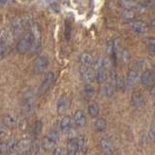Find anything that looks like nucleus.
<instances>
[{
    "label": "nucleus",
    "mask_w": 155,
    "mask_h": 155,
    "mask_svg": "<svg viewBox=\"0 0 155 155\" xmlns=\"http://www.w3.org/2000/svg\"><path fill=\"white\" fill-rule=\"evenodd\" d=\"M8 152H10L9 147H8V143H7V140H3V142L0 143V153L6 154Z\"/></svg>",
    "instance_id": "c756f323"
},
{
    "label": "nucleus",
    "mask_w": 155,
    "mask_h": 155,
    "mask_svg": "<svg viewBox=\"0 0 155 155\" xmlns=\"http://www.w3.org/2000/svg\"><path fill=\"white\" fill-rule=\"evenodd\" d=\"M6 126L4 124H0V137H2L5 134H6Z\"/></svg>",
    "instance_id": "72a5a7b5"
},
{
    "label": "nucleus",
    "mask_w": 155,
    "mask_h": 155,
    "mask_svg": "<svg viewBox=\"0 0 155 155\" xmlns=\"http://www.w3.org/2000/svg\"><path fill=\"white\" fill-rule=\"evenodd\" d=\"M71 126H72V118H71V116L69 115H66L64 116L61 121H60V129L62 132H68L70 129H71Z\"/></svg>",
    "instance_id": "6ab92c4d"
},
{
    "label": "nucleus",
    "mask_w": 155,
    "mask_h": 155,
    "mask_svg": "<svg viewBox=\"0 0 155 155\" xmlns=\"http://www.w3.org/2000/svg\"><path fill=\"white\" fill-rule=\"evenodd\" d=\"M21 155H22V154H21Z\"/></svg>",
    "instance_id": "c9c22d12"
},
{
    "label": "nucleus",
    "mask_w": 155,
    "mask_h": 155,
    "mask_svg": "<svg viewBox=\"0 0 155 155\" xmlns=\"http://www.w3.org/2000/svg\"><path fill=\"white\" fill-rule=\"evenodd\" d=\"M145 46H147V50L149 55L153 56L155 53V39L153 37H149L145 42Z\"/></svg>",
    "instance_id": "4be33fe9"
},
{
    "label": "nucleus",
    "mask_w": 155,
    "mask_h": 155,
    "mask_svg": "<svg viewBox=\"0 0 155 155\" xmlns=\"http://www.w3.org/2000/svg\"><path fill=\"white\" fill-rule=\"evenodd\" d=\"M140 82L145 87H152L154 82L153 73L150 70L144 71L142 75H140Z\"/></svg>",
    "instance_id": "9b49d317"
},
{
    "label": "nucleus",
    "mask_w": 155,
    "mask_h": 155,
    "mask_svg": "<svg viewBox=\"0 0 155 155\" xmlns=\"http://www.w3.org/2000/svg\"><path fill=\"white\" fill-rule=\"evenodd\" d=\"M16 119H15L12 115H10V114H7V115H5L4 116V118H3V124L6 126L7 128H13L16 126Z\"/></svg>",
    "instance_id": "b1692460"
},
{
    "label": "nucleus",
    "mask_w": 155,
    "mask_h": 155,
    "mask_svg": "<svg viewBox=\"0 0 155 155\" xmlns=\"http://www.w3.org/2000/svg\"><path fill=\"white\" fill-rule=\"evenodd\" d=\"M52 155H64V152H63V149L61 147H56L53 149Z\"/></svg>",
    "instance_id": "2f4dec72"
},
{
    "label": "nucleus",
    "mask_w": 155,
    "mask_h": 155,
    "mask_svg": "<svg viewBox=\"0 0 155 155\" xmlns=\"http://www.w3.org/2000/svg\"><path fill=\"white\" fill-rule=\"evenodd\" d=\"M13 28V31H14V33L15 34H18L19 32H21V30H22V27H23V23H22V21H19V19H15L14 21V22H13V26H12Z\"/></svg>",
    "instance_id": "cd10ccee"
},
{
    "label": "nucleus",
    "mask_w": 155,
    "mask_h": 155,
    "mask_svg": "<svg viewBox=\"0 0 155 155\" xmlns=\"http://www.w3.org/2000/svg\"><path fill=\"white\" fill-rule=\"evenodd\" d=\"M71 31H72V27H71V23L69 22V21H65V29H64V36L67 41L70 40L71 37Z\"/></svg>",
    "instance_id": "c85d7f7f"
},
{
    "label": "nucleus",
    "mask_w": 155,
    "mask_h": 155,
    "mask_svg": "<svg viewBox=\"0 0 155 155\" xmlns=\"http://www.w3.org/2000/svg\"><path fill=\"white\" fill-rule=\"evenodd\" d=\"M74 123L78 128H82L86 124V117L82 110H77L74 114Z\"/></svg>",
    "instance_id": "ddd939ff"
},
{
    "label": "nucleus",
    "mask_w": 155,
    "mask_h": 155,
    "mask_svg": "<svg viewBox=\"0 0 155 155\" xmlns=\"http://www.w3.org/2000/svg\"><path fill=\"white\" fill-rule=\"evenodd\" d=\"M43 130V122L41 120H37L35 123L33 125V128H32V134L34 136H38L42 132Z\"/></svg>",
    "instance_id": "bb28decb"
},
{
    "label": "nucleus",
    "mask_w": 155,
    "mask_h": 155,
    "mask_svg": "<svg viewBox=\"0 0 155 155\" xmlns=\"http://www.w3.org/2000/svg\"><path fill=\"white\" fill-rule=\"evenodd\" d=\"M84 147V140L81 138L70 139L67 143L66 155H76L77 152Z\"/></svg>",
    "instance_id": "20e7f679"
},
{
    "label": "nucleus",
    "mask_w": 155,
    "mask_h": 155,
    "mask_svg": "<svg viewBox=\"0 0 155 155\" xmlns=\"http://www.w3.org/2000/svg\"><path fill=\"white\" fill-rule=\"evenodd\" d=\"M107 128V121L103 117H99L95 120L94 122V129L97 132H103Z\"/></svg>",
    "instance_id": "412c9836"
},
{
    "label": "nucleus",
    "mask_w": 155,
    "mask_h": 155,
    "mask_svg": "<svg viewBox=\"0 0 155 155\" xmlns=\"http://www.w3.org/2000/svg\"><path fill=\"white\" fill-rule=\"evenodd\" d=\"M30 144L31 142L28 140L26 139H23L17 142V145H16V150H18V152L21 153H25L28 150H30Z\"/></svg>",
    "instance_id": "2eb2a0df"
},
{
    "label": "nucleus",
    "mask_w": 155,
    "mask_h": 155,
    "mask_svg": "<svg viewBox=\"0 0 155 155\" xmlns=\"http://www.w3.org/2000/svg\"><path fill=\"white\" fill-rule=\"evenodd\" d=\"M48 58L46 55H40L36 58L35 62L33 64V71L35 74H43L46 72L48 66Z\"/></svg>",
    "instance_id": "423d86ee"
},
{
    "label": "nucleus",
    "mask_w": 155,
    "mask_h": 155,
    "mask_svg": "<svg viewBox=\"0 0 155 155\" xmlns=\"http://www.w3.org/2000/svg\"><path fill=\"white\" fill-rule=\"evenodd\" d=\"M115 91V86H114V81H110L109 82L104 84L103 86V94L107 98H110L111 96L114 94Z\"/></svg>",
    "instance_id": "a211bd4d"
},
{
    "label": "nucleus",
    "mask_w": 155,
    "mask_h": 155,
    "mask_svg": "<svg viewBox=\"0 0 155 155\" xmlns=\"http://www.w3.org/2000/svg\"><path fill=\"white\" fill-rule=\"evenodd\" d=\"M139 80V73L137 70L131 69L128 74H127V81H126V84H128L130 86H133L137 84V81Z\"/></svg>",
    "instance_id": "f3484780"
},
{
    "label": "nucleus",
    "mask_w": 155,
    "mask_h": 155,
    "mask_svg": "<svg viewBox=\"0 0 155 155\" xmlns=\"http://www.w3.org/2000/svg\"><path fill=\"white\" fill-rule=\"evenodd\" d=\"M94 94H95L94 87L89 84H86L84 86V89H82V95H84V97L85 99H91L94 96Z\"/></svg>",
    "instance_id": "aec40b11"
},
{
    "label": "nucleus",
    "mask_w": 155,
    "mask_h": 155,
    "mask_svg": "<svg viewBox=\"0 0 155 155\" xmlns=\"http://www.w3.org/2000/svg\"><path fill=\"white\" fill-rule=\"evenodd\" d=\"M8 0H0V3L1 4H5V3H7Z\"/></svg>",
    "instance_id": "f704fd0d"
},
{
    "label": "nucleus",
    "mask_w": 155,
    "mask_h": 155,
    "mask_svg": "<svg viewBox=\"0 0 155 155\" xmlns=\"http://www.w3.org/2000/svg\"><path fill=\"white\" fill-rule=\"evenodd\" d=\"M34 105H35V102H34L32 92H26L22 98V111L25 114H32L34 110Z\"/></svg>",
    "instance_id": "39448f33"
},
{
    "label": "nucleus",
    "mask_w": 155,
    "mask_h": 155,
    "mask_svg": "<svg viewBox=\"0 0 155 155\" xmlns=\"http://www.w3.org/2000/svg\"><path fill=\"white\" fill-rule=\"evenodd\" d=\"M87 111H88L89 115L91 117H96L99 114V106L97 105L95 102L93 103H90L87 107Z\"/></svg>",
    "instance_id": "5701e85b"
},
{
    "label": "nucleus",
    "mask_w": 155,
    "mask_h": 155,
    "mask_svg": "<svg viewBox=\"0 0 155 155\" xmlns=\"http://www.w3.org/2000/svg\"><path fill=\"white\" fill-rule=\"evenodd\" d=\"M121 15H122V18L124 19H126V21H130L135 19V18H136V13L132 9H125L124 11L121 13Z\"/></svg>",
    "instance_id": "a878e982"
},
{
    "label": "nucleus",
    "mask_w": 155,
    "mask_h": 155,
    "mask_svg": "<svg viewBox=\"0 0 155 155\" xmlns=\"http://www.w3.org/2000/svg\"><path fill=\"white\" fill-rule=\"evenodd\" d=\"M68 107H69V100L66 96H61L57 101V105H56V110L58 114H63L67 110Z\"/></svg>",
    "instance_id": "4468645a"
},
{
    "label": "nucleus",
    "mask_w": 155,
    "mask_h": 155,
    "mask_svg": "<svg viewBox=\"0 0 155 155\" xmlns=\"http://www.w3.org/2000/svg\"><path fill=\"white\" fill-rule=\"evenodd\" d=\"M149 136H150V139H151V140H154V136H155V128H154V124H151V126H150Z\"/></svg>",
    "instance_id": "473e14b6"
},
{
    "label": "nucleus",
    "mask_w": 155,
    "mask_h": 155,
    "mask_svg": "<svg viewBox=\"0 0 155 155\" xmlns=\"http://www.w3.org/2000/svg\"><path fill=\"white\" fill-rule=\"evenodd\" d=\"M114 86L116 89L123 91L126 87V81H124V79L122 77H119V76H116L115 77V80H114Z\"/></svg>",
    "instance_id": "393cba45"
},
{
    "label": "nucleus",
    "mask_w": 155,
    "mask_h": 155,
    "mask_svg": "<svg viewBox=\"0 0 155 155\" xmlns=\"http://www.w3.org/2000/svg\"><path fill=\"white\" fill-rule=\"evenodd\" d=\"M80 67H91L92 63H93V57L91 54L87 52H84L80 56Z\"/></svg>",
    "instance_id": "dca6fc26"
},
{
    "label": "nucleus",
    "mask_w": 155,
    "mask_h": 155,
    "mask_svg": "<svg viewBox=\"0 0 155 155\" xmlns=\"http://www.w3.org/2000/svg\"><path fill=\"white\" fill-rule=\"evenodd\" d=\"M59 139V134L56 130H51L42 140V147L46 150H51L54 148V145Z\"/></svg>",
    "instance_id": "7ed1b4c3"
},
{
    "label": "nucleus",
    "mask_w": 155,
    "mask_h": 155,
    "mask_svg": "<svg viewBox=\"0 0 155 155\" xmlns=\"http://www.w3.org/2000/svg\"><path fill=\"white\" fill-rule=\"evenodd\" d=\"M80 73L82 81L86 84H89L94 80V72L90 67H80Z\"/></svg>",
    "instance_id": "1a4fd4ad"
},
{
    "label": "nucleus",
    "mask_w": 155,
    "mask_h": 155,
    "mask_svg": "<svg viewBox=\"0 0 155 155\" xmlns=\"http://www.w3.org/2000/svg\"><path fill=\"white\" fill-rule=\"evenodd\" d=\"M100 147L102 152L105 155H113L114 154V145L107 138H103L100 140Z\"/></svg>",
    "instance_id": "f8f14e48"
},
{
    "label": "nucleus",
    "mask_w": 155,
    "mask_h": 155,
    "mask_svg": "<svg viewBox=\"0 0 155 155\" xmlns=\"http://www.w3.org/2000/svg\"><path fill=\"white\" fill-rule=\"evenodd\" d=\"M34 38H35V34H34L33 31H29L24 34L18 43L17 46L18 51L21 53H25L29 51H31L34 43Z\"/></svg>",
    "instance_id": "f257e3e1"
},
{
    "label": "nucleus",
    "mask_w": 155,
    "mask_h": 155,
    "mask_svg": "<svg viewBox=\"0 0 155 155\" xmlns=\"http://www.w3.org/2000/svg\"><path fill=\"white\" fill-rule=\"evenodd\" d=\"M54 80H55L54 74H53L52 72H48L47 76L45 77V79H44V81H42L40 87H39V94H41V95L45 94L51 87L53 82H54Z\"/></svg>",
    "instance_id": "0eeeda50"
},
{
    "label": "nucleus",
    "mask_w": 155,
    "mask_h": 155,
    "mask_svg": "<svg viewBox=\"0 0 155 155\" xmlns=\"http://www.w3.org/2000/svg\"><path fill=\"white\" fill-rule=\"evenodd\" d=\"M96 81L99 84H104L108 80V71H107V61L105 59L99 60L96 64Z\"/></svg>",
    "instance_id": "f03ea898"
},
{
    "label": "nucleus",
    "mask_w": 155,
    "mask_h": 155,
    "mask_svg": "<svg viewBox=\"0 0 155 155\" xmlns=\"http://www.w3.org/2000/svg\"><path fill=\"white\" fill-rule=\"evenodd\" d=\"M129 27L132 31L138 33V34H143L147 33L148 31V25L147 23H145L144 21H131L129 23Z\"/></svg>",
    "instance_id": "6e6552de"
},
{
    "label": "nucleus",
    "mask_w": 155,
    "mask_h": 155,
    "mask_svg": "<svg viewBox=\"0 0 155 155\" xmlns=\"http://www.w3.org/2000/svg\"><path fill=\"white\" fill-rule=\"evenodd\" d=\"M119 53L121 54V57H122V60H123V61L127 62V61L129 60V58H130V54H129L128 51H126V50H122L121 51H119Z\"/></svg>",
    "instance_id": "7c9ffc66"
},
{
    "label": "nucleus",
    "mask_w": 155,
    "mask_h": 155,
    "mask_svg": "<svg viewBox=\"0 0 155 155\" xmlns=\"http://www.w3.org/2000/svg\"><path fill=\"white\" fill-rule=\"evenodd\" d=\"M131 104L137 109L143 108L145 104L144 96L140 92H134L132 96H131Z\"/></svg>",
    "instance_id": "9d476101"
}]
</instances>
